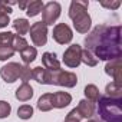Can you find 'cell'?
Wrapping results in <instances>:
<instances>
[{
  "label": "cell",
  "instance_id": "cell-6",
  "mask_svg": "<svg viewBox=\"0 0 122 122\" xmlns=\"http://www.w3.org/2000/svg\"><path fill=\"white\" fill-rule=\"evenodd\" d=\"M30 39L35 46H45L47 42V26L43 22H36L30 26Z\"/></svg>",
  "mask_w": 122,
  "mask_h": 122
},
{
  "label": "cell",
  "instance_id": "cell-16",
  "mask_svg": "<svg viewBox=\"0 0 122 122\" xmlns=\"http://www.w3.org/2000/svg\"><path fill=\"white\" fill-rule=\"evenodd\" d=\"M43 6L45 5H43L42 0H32V2H29V5L26 7V15L29 17H35V16H37L42 12Z\"/></svg>",
  "mask_w": 122,
  "mask_h": 122
},
{
  "label": "cell",
  "instance_id": "cell-34",
  "mask_svg": "<svg viewBox=\"0 0 122 122\" xmlns=\"http://www.w3.org/2000/svg\"><path fill=\"white\" fill-rule=\"evenodd\" d=\"M86 122H96V121H86Z\"/></svg>",
  "mask_w": 122,
  "mask_h": 122
},
{
  "label": "cell",
  "instance_id": "cell-20",
  "mask_svg": "<svg viewBox=\"0 0 122 122\" xmlns=\"http://www.w3.org/2000/svg\"><path fill=\"white\" fill-rule=\"evenodd\" d=\"M85 96H86V99L88 101H91V102H98L99 101V98H101V93H99V89H98V86L96 85H86L85 86Z\"/></svg>",
  "mask_w": 122,
  "mask_h": 122
},
{
  "label": "cell",
  "instance_id": "cell-29",
  "mask_svg": "<svg viewBox=\"0 0 122 122\" xmlns=\"http://www.w3.org/2000/svg\"><path fill=\"white\" fill-rule=\"evenodd\" d=\"M63 122H81V116L78 115V112H76V109H75V108L68 113V116L65 118V121H63Z\"/></svg>",
  "mask_w": 122,
  "mask_h": 122
},
{
  "label": "cell",
  "instance_id": "cell-4",
  "mask_svg": "<svg viewBox=\"0 0 122 122\" xmlns=\"http://www.w3.org/2000/svg\"><path fill=\"white\" fill-rule=\"evenodd\" d=\"M76 83H78V76L73 72L59 69V71H50V73H49V85L73 88V86H76Z\"/></svg>",
  "mask_w": 122,
  "mask_h": 122
},
{
  "label": "cell",
  "instance_id": "cell-13",
  "mask_svg": "<svg viewBox=\"0 0 122 122\" xmlns=\"http://www.w3.org/2000/svg\"><path fill=\"white\" fill-rule=\"evenodd\" d=\"M42 65L47 71H59L60 69V62L57 60L56 55L52 52H45L42 55Z\"/></svg>",
  "mask_w": 122,
  "mask_h": 122
},
{
  "label": "cell",
  "instance_id": "cell-19",
  "mask_svg": "<svg viewBox=\"0 0 122 122\" xmlns=\"http://www.w3.org/2000/svg\"><path fill=\"white\" fill-rule=\"evenodd\" d=\"M13 29L16 30V33L19 35V36H23V35H26L27 32H29V29H30V25H29V22H27V19H16L13 23Z\"/></svg>",
  "mask_w": 122,
  "mask_h": 122
},
{
  "label": "cell",
  "instance_id": "cell-22",
  "mask_svg": "<svg viewBox=\"0 0 122 122\" xmlns=\"http://www.w3.org/2000/svg\"><path fill=\"white\" fill-rule=\"evenodd\" d=\"M105 92H106V96H109V98H122V86H119L113 82L106 85Z\"/></svg>",
  "mask_w": 122,
  "mask_h": 122
},
{
  "label": "cell",
  "instance_id": "cell-10",
  "mask_svg": "<svg viewBox=\"0 0 122 122\" xmlns=\"http://www.w3.org/2000/svg\"><path fill=\"white\" fill-rule=\"evenodd\" d=\"M105 73L113 78V83L122 86V66H121V57L109 60L105 66Z\"/></svg>",
  "mask_w": 122,
  "mask_h": 122
},
{
  "label": "cell",
  "instance_id": "cell-18",
  "mask_svg": "<svg viewBox=\"0 0 122 122\" xmlns=\"http://www.w3.org/2000/svg\"><path fill=\"white\" fill-rule=\"evenodd\" d=\"M36 56H37V50L33 46H27L25 50L20 52V57H22V60L25 62V65H30L33 60L36 59Z\"/></svg>",
  "mask_w": 122,
  "mask_h": 122
},
{
  "label": "cell",
  "instance_id": "cell-1",
  "mask_svg": "<svg viewBox=\"0 0 122 122\" xmlns=\"http://www.w3.org/2000/svg\"><path fill=\"white\" fill-rule=\"evenodd\" d=\"M85 49H88L98 60H113L122 55L121 26L98 25L85 37Z\"/></svg>",
  "mask_w": 122,
  "mask_h": 122
},
{
  "label": "cell",
  "instance_id": "cell-28",
  "mask_svg": "<svg viewBox=\"0 0 122 122\" xmlns=\"http://www.w3.org/2000/svg\"><path fill=\"white\" fill-rule=\"evenodd\" d=\"M20 79L23 83H29V81L32 79V69L29 65H25L22 66V71H20Z\"/></svg>",
  "mask_w": 122,
  "mask_h": 122
},
{
  "label": "cell",
  "instance_id": "cell-23",
  "mask_svg": "<svg viewBox=\"0 0 122 122\" xmlns=\"http://www.w3.org/2000/svg\"><path fill=\"white\" fill-rule=\"evenodd\" d=\"M27 46H29V43H27V40H26L23 36L15 35L13 42H12V47L15 49V52H22V50H25Z\"/></svg>",
  "mask_w": 122,
  "mask_h": 122
},
{
  "label": "cell",
  "instance_id": "cell-11",
  "mask_svg": "<svg viewBox=\"0 0 122 122\" xmlns=\"http://www.w3.org/2000/svg\"><path fill=\"white\" fill-rule=\"evenodd\" d=\"M75 109H76L78 115L81 116V119H88V118L93 116V113H95V111H96L95 103L91 102V101H88V99H82V101L79 102V105H78Z\"/></svg>",
  "mask_w": 122,
  "mask_h": 122
},
{
  "label": "cell",
  "instance_id": "cell-21",
  "mask_svg": "<svg viewBox=\"0 0 122 122\" xmlns=\"http://www.w3.org/2000/svg\"><path fill=\"white\" fill-rule=\"evenodd\" d=\"M82 62H83L85 65L93 68V66L98 65V59H96L88 49H82V53H81V63H82Z\"/></svg>",
  "mask_w": 122,
  "mask_h": 122
},
{
  "label": "cell",
  "instance_id": "cell-2",
  "mask_svg": "<svg viewBox=\"0 0 122 122\" xmlns=\"http://www.w3.org/2000/svg\"><path fill=\"white\" fill-rule=\"evenodd\" d=\"M98 113L103 122H122V98L101 96L98 101Z\"/></svg>",
  "mask_w": 122,
  "mask_h": 122
},
{
  "label": "cell",
  "instance_id": "cell-14",
  "mask_svg": "<svg viewBox=\"0 0 122 122\" xmlns=\"http://www.w3.org/2000/svg\"><path fill=\"white\" fill-rule=\"evenodd\" d=\"M16 99L20 101V102H27L32 99L33 96V88L29 85V83H22L17 89H16V93H15Z\"/></svg>",
  "mask_w": 122,
  "mask_h": 122
},
{
  "label": "cell",
  "instance_id": "cell-25",
  "mask_svg": "<svg viewBox=\"0 0 122 122\" xmlns=\"http://www.w3.org/2000/svg\"><path fill=\"white\" fill-rule=\"evenodd\" d=\"M15 53L16 52L12 46H0V60H7V59L13 57Z\"/></svg>",
  "mask_w": 122,
  "mask_h": 122
},
{
  "label": "cell",
  "instance_id": "cell-24",
  "mask_svg": "<svg viewBox=\"0 0 122 122\" xmlns=\"http://www.w3.org/2000/svg\"><path fill=\"white\" fill-rule=\"evenodd\" d=\"M17 116L20 118V119H30L32 116H33V108L30 106V105H22V106H19V109H17Z\"/></svg>",
  "mask_w": 122,
  "mask_h": 122
},
{
  "label": "cell",
  "instance_id": "cell-15",
  "mask_svg": "<svg viewBox=\"0 0 122 122\" xmlns=\"http://www.w3.org/2000/svg\"><path fill=\"white\" fill-rule=\"evenodd\" d=\"M49 73L50 71L45 69L43 66H36L32 69V79H35L42 85H49Z\"/></svg>",
  "mask_w": 122,
  "mask_h": 122
},
{
  "label": "cell",
  "instance_id": "cell-27",
  "mask_svg": "<svg viewBox=\"0 0 122 122\" xmlns=\"http://www.w3.org/2000/svg\"><path fill=\"white\" fill-rule=\"evenodd\" d=\"M12 112V106L9 102L6 101H0V119H3V118H7Z\"/></svg>",
  "mask_w": 122,
  "mask_h": 122
},
{
  "label": "cell",
  "instance_id": "cell-8",
  "mask_svg": "<svg viewBox=\"0 0 122 122\" xmlns=\"http://www.w3.org/2000/svg\"><path fill=\"white\" fill-rule=\"evenodd\" d=\"M81 45H71L63 53V63L68 68H78L81 65Z\"/></svg>",
  "mask_w": 122,
  "mask_h": 122
},
{
  "label": "cell",
  "instance_id": "cell-7",
  "mask_svg": "<svg viewBox=\"0 0 122 122\" xmlns=\"http://www.w3.org/2000/svg\"><path fill=\"white\" fill-rule=\"evenodd\" d=\"M53 39L59 45H68V43H71L72 39H73L72 29L66 23H57L53 27Z\"/></svg>",
  "mask_w": 122,
  "mask_h": 122
},
{
  "label": "cell",
  "instance_id": "cell-26",
  "mask_svg": "<svg viewBox=\"0 0 122 122\" xmlns=\"http://www.w3.org/2000/svg\"><path fill=\"white\" fill-rule=\"evenodd\" d=\"M15 33L12 32H3L0 33V46H12Z\"/></svg>",
  "mask_w": 122,
  "mask_h": 122
},
{
  "label": "cell",
  "instance_id": "cell-5",
  "mask_svg": "<svg viewBox=\"0 0 122 122\" xmlns=\"http://www.w3.org/2000/svg\"><path fill=\"white\" fill-rule=\"evenodd\" d=\"M60 12H62V7L57 2H49L43 6L42 9V22L46 25V26H50L53 25L59 16H60Z\"/></svg>",
  "mask_w": 122,
  "mask_h": 122
},
{
  "label": "cell",
  "instance_id": "cell-9",
  "mask_svg": "<svg viewBox=\"0 0 122 122\" xmlns=\"http://www.w3.org/2000/svg\"><path fill=\"white\" fill-rule=\"evenodd\" d=\"M20 71H22V65L16 63V62H10L7 65H5L0 69V76L6 83H13L20 78Z\"/></svg>",
  "mask_w": 122,
  "mask_h": 122
},
{
  "label": "cell",
  "instance_id": "cell-31",
  "mask_svg": "<svg viewBox=\"0 0 122 122\" xmlns=\"http://www.w3.org/2000/svg\"><path fill=\"white\" fill-rule=\"evenodd\" d=\"M9 23H10V17H9V15H6V13H0V29L6 27Z\"/></svg>",
  "mask_w": 122,
  "mask_h": 122
},
{
  "label": "cell",
  "instance_id": "cell-32",
  "mask_svg": "<svg viewBox=\"0 0 122 122\" xmlns=\"http://www.w3.org/2000/svg\"><path fill=\"white\" fill-rule=\"evenodd\" d=\"M0 13H6V15H10L12 13V9L7 6L6 2H0Z\"/></svg>",
  "mask_w": 122,
  "mask_h": 122
},
{
  "label": "cell",
  "instance_id": "cell-33",
  "mask_svg": "<svg viewBox=\"0 0 122 122\" xmlns=\"http://www.w3.org/2000/svg\"><path fill=\"white\" fill-rule=\"evenodd\" d=\"M27 5H29V2H23V3H19V7H20V9H23V10H26Z\"/></svg>",
  "mask_w": 122,
  "mask_h": 122
},
{
  "label": "cell",
  "instance_id": "cell-12",
  "mask_svg": "<svg viewBox=\"0 0 122 122\" xmlns=\"http://www.w3.org/2000/svg\"><path fill=\"white\" fill-rule=\"evenodd\" d=\"M71 102H72V96L68 92H55V93H52V106L53 108L62 109V108H66Z\"/></svg>",
  "mask_w": 122,
  "mask_h": 122
},
{
  "label": "cell",
  "instance_id": "cell-30",
  "mask_svg": "<svg viewBox=\"0 0 122 122\" xmlns=\"http://www.w3.org/2000/svg\"><path fill=\"white\" fill-rule=\"evenodd\" d=\"M101 6L106 7V9H111V10H115L121 6V2L119 0H116V2H101Z\"/></svg>",
  "mask_w": 122,
  "mask_h": 122
},
{
  "label": "cell",
  "instance_id": "cell-17",
  "mask_svg": "<svg viewBox=\"0 0 122 122\" xmlns=\"http://www.w3.org/2000/svg\"><path fill=\"white\" fill-rule=\"evenodd\" d=\"M37 109L42 111V112H49L50 109H53V106H52V93H43L39 98Z\"/></svg>",
  "mask_w": 122,
  "mask_h": 122
},
{
  "label": "cell",
  "instance_id": "cell-3",
  "mask_svg": "<svg viewBox=\"0 0 122 122\" xmlns=\"http://www.w3.org/2000/svg\"><path fill=\"white\" fill-rule=\"evenodd\" d=\"M88 2L73 0L69 7V17L73 22V27L78 33H88L92 25V19L88 13Z\"/></svg>",
  "mask_w": 122,
  "mask_h": 122
}]
</instances>
